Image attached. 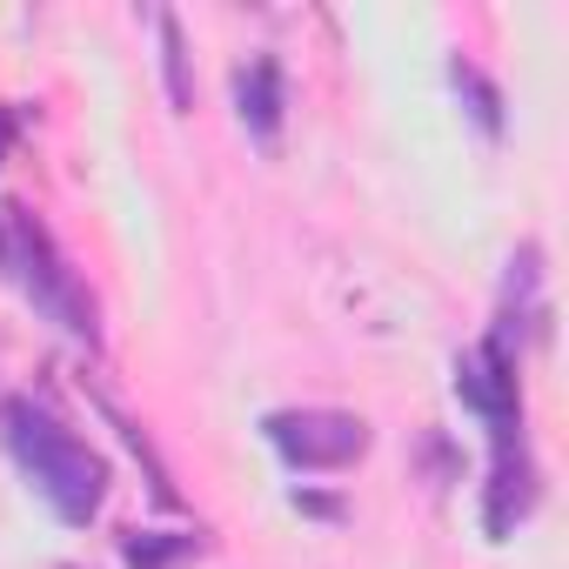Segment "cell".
I'll list each match as a JSON object with an SVG mask.
<instances>
[{
  "label": "cell",
  "instance_id": "obj_8",
  "mask_svg": "<svg viewBox=\"0 0 569 569\" xmlns=\"http://www.w3.org/2000/svg\"><path fill=\"white\" fill-rule=\"evenodd\" d=\"M449 74H456V88L469 94V114L482 121V134H496V128H502V101H496V88H489V81H482L476 68H462V61H456Z\"/></svg>",
  "mask_w": 569,
  "mask_h": 569
},
{
  "label": "cell",
  "instance_id": "obj_4",
  "mask_svg": "<svg viewBox=\"0 0 569 569\" xmlns=\"http://www.w3.org/2000/svg\"><path fill=\"white\" fill-rule=\"evenodd\" d=\"M456 396L489 422V436H496V449H509V442H522V402H516V362H509V349L502 342H482V349H469L462 362H456Z\"/></svg>",
  "mask_w": 569,
  "mask_h": 569
},
{
  "label": "cell",
  "instance_id": "obj_3",
  "mask_svg": "<svg viewBox=\"0 0 569 569\" xmlns=\"http://www.w3.org/2000/svg\"><path fill=\"white\" fill-rule=\"evenodd\" d=\"M268 442L296 469H349L369 456V422L349 409H281L268 416Z\"/></svg>",
  "mask_w": 569,
  "mask_h": 569
},
{
  "label": "cell",
  "instance_id": "obj_6",
  "mask_svg": "<svg viewBox=\"0 0 569 569\" xmlns=\"http://www.w3.org/2000/svg\"><path fill=\"white\" fill-rule=\"evenodd\" d=\"M121 556H128V569H174V562H188V556H194V536H161V529H134V536L121 542Z\"/></svg>",
  "mask_w": 569,
  "mask_h": 569
},
{
  "label": "cell",
  "instance_id": "obj_5",
  "mask_svg": "<svg viewBox=\"0 0 569 569\" xmlns=\"http://www.w3.org/2000/svg\"><path fill=\"white\" fill-rule=\"evenodd\" d=\"M234 108H241V128L268 148L274 134H281V61L274 54H254L248 68H241V81H234Z\"/></svg>",
  "mask_w": 569,
  "mask_h": 569
},
{
  "label": "cell",
  "instance_id": "obj_2",
  "mask_svg": "<svg viewBox=\"0 0 569 569\" xmlns=\"http://www.w3.org/2000/svg\"><path fill=\"white\" fill-rule=\"evenodd\" d=\"M14 261H21V289H28V302L54 322V329H68L74 342H88L94 349V302H88V289L74 281V268L54 254V241H48V228L34 221V214H14Z\"/></svg>",
  "mask_w": 569,
  "mask_h": 569
},
{
  "label": "cell",
  "instance_id": "obj_1",
  "mask_svg": "<svg viewBox=\"0 0 569 569\" xmlns=\"http://www.w3.org/2000/svg\"><path fill=\"white\" fill-rule=\"evenodd\" d=\"M0 436H8V449L21 456V469L34 476V489L54 502L61 522L81 529V522L101 516V502H108V462H101L68 422H54L41 402L14 396L8 409H0Z\"/></svg>",
  "mask_w": 569,
  "mask_h": 569
},
{
  "label": "cell",
  "instance_id": "obj_7",
  "mask_svg": "<svg viewBox=\"0 0 569 569\" xmlns=\"http://www.w3.org/2000/svg\"><path fill=\"white\" fill-rule=\"evenodd\" d=\"M161 68H168V101L194 108V74H188V41L174 28V14H161Z\"/></svg>",
  "mask_w": 569,
  "mask_h": 569
},
{
  "label": "cell",
  "instance_id": "obj_9",
  "mask_svg": "<svg viewBox=\"0 0 569 569\" xmlns=\"http://www.w3.org/2000/svg\"><path fill=\"white\" fill-rule=\"evenodd\" d=\"M0 148H8V121H0Z\"/></svg>",
  "mask_w": 569,
  "mask_h": 569
}]
</instances>
